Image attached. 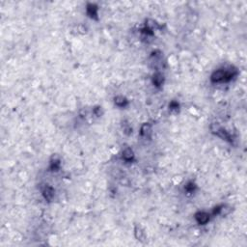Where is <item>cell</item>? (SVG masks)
Returning <instances> with one entry per match:
<instances>
[{"label":"cell","mask_w":247,"mask_h":247,"mask_svg":"<svg viewBox=\"0 0 247 247\" xmlns=\"http://www.w3.org/2000/svg\"><path fill=\"white\" fill-rule=\"evenodd\" d=\"M140 133L144 138H151L152 135V126L150 124H144V125L141 127Z\"/></svg>","instance_id":"277c9868"},{"label":"cell","mask_w":247,"mask_h":247,"mask_svg":"<svg viewBox=\"0 0 247 247\" xmlns=\"http://www.w3.org/2000/svg\"><path fill=\"white\" fill-rule=\"evenodd\" d=\"M195 219L200 225H205L209 221V214L205 211H199L195 214Z\"/></svg>","instance_id":"7a4b0ae2"},{"label":"cell","mask_w":247,"mask_h":247,"mask_svg":"<svg viewBox=\"0 0 247 247\" xmlns=\"http://www.w3.org/2000/svg\"><path fill=\"white\" fill-rule=\"evenodd\" d=\"M60 159L57 157V156H53L52 157V159L50 160V169L51 171H58V169L60 168Z\"/></svg>","instance_id":"52a82bcc"},{"label":"cell","mask_w":247,"mask_h":247,"mask_svg":"<svg viewBox=\"0 0 247 247\" xmlns=\"http://www.w3.org/2000/svg\"><path fill=\"white\" fill-rule=\"evenodd\" d=\"M114 102L117 105V106H120V107H123V106H126V104L128 103V101L125 97L123 96H117L115 97V99H114Z\"/></svg>","instance_id":"30bf717a"},{"label":"cell","mask_w":247,"mask_h":247,"mask_svg":"<svg viewBox=\"0 0 247 247\" xmlns=\"http://www.w3.org/2000/svg\"><path fill=\"white\" fill-rule=\"evenodd\" d=\"M93 112H94V114H95V116H97V117H101V116L102 115V114H103L102 108H101V106H97V107H95L94 110H93Z\"/></svg>","instance_id":"4fadbf2b"},{"label":"cell","mask_w":247,"mask_h":247,"mask_svg":"<svg viewBox=\"0 0 247 247\" xmlns=\"http://www.w3.org/2000/svg\"><path fill=\"white\" fill-rule=\"evenodd\" d=\"M170 109L173 111V110H178L179 109V103L178 102H176V101H172L170 103Z\"/></svg>","instance_id":"2e32d148"},{"label":"cell","mask_w":247,"mask_h":247,"mask_svg":"<svg viewBox=\"0 0 247 247\" xmlns=\"http://www.w3.org/2000/svg\"><path fill=\"white\" fill-rule=\"evenodd\" d=\"M194 189H195V184H194L193 182H188L186 185H185V190L189 193H192L194 191Z\"/></svg>","instance_id":"5bb4252c"},{"label":"cell","mask_w":247,"mask_h":247,"mask_svg":"<svg viewBox=\"0 0 247 247\" xmlns=\"http://www.w3.org/2000/svg\"><path fill=\"white\" fill-rule=\"evenodd\" d=\"M87 13L91 17H97V16H98V8L94 4H88Z\"/></svg>","instance_id":"ba28073f"},{"label":"cell","mask_w":247,"mask_h":247,"mask_svg":"<svg viewBox=\"0 0 247 247\" xmlns=\"http://www.w3.org/2000/svg\"><path fill=\"white\" fill-rule=\"evenodd\" d=\"M225 74H226V70H217L215 72L211 74V81L216 83V82H221L224 81V77H225Z\"/></svg>","instance_id":"6da1fadb"},{"label":"cell","mask_w":247,"mask_h":247,"mask_svg":"<svg viewBox=\"0 0 247 247\" xmlns=\"http://www.w3.org/2000/svg\"><path fill=\"white\" fill-rule=\"evenodd\" d=\"M134 236L136 237V240H138L139 241H144L145 239H146V235H145V232L142 228L140 226H136L134 228Z\"/></svg>","instance_id":"5b68a950"},{"label":"cell","mask_w":247,"mask_h":247,"mask_svg":"<svg viewBox=\"0 0 247 247\" xmlns=\"http://www.w3.org/2000/svg\"><path fill=\"white\" fill-rule=\"evenodd\" d=\"M42 192H43V198H45L47 201H51L54 197V190L51 186H49V185H45Z\"/></svg>","instance_id":"3957f363"},{"label":"cell","mask_w":247,"mask_h":247,"mask_svg":"<svg viewBox=\"0 0 247 247\" xmlns=\"http://www.w3.org/2000/svg\"><path fill=\"white\" fill-rule=\"evenodd\" d=\"M231 210L232 209L230 207H228V206H220V209H219V214L220 215H222V216H225V215H228L229 213H231Z\"/></svg>","instance_id":"8fae6325"},{"label":"cell","mask_w":247,"mask_h":247,"mask_svg":"<svg viewBox=\"0 0 247 247\" xmlns=\"http://www.w3.org/2000/svg\"><path fill=\"white\" fill-rule=\"evenodd\" d=\"M123 158L126 161H131L134 158V154L133 151L130 148H126L123 151Z\"/></svg>","instance_id":"8992f818"},{"label":"cell","mask_w":247,"mask_h":247,"mask_svg":"<svg viewBox=\"0 0 247 247\" xmlns=\"http://www.w3.org/2000/svg\"><path fill=\"white\" fill-rule=\"evenodd\" d=\"M163 81H164V77L161 74H155L154 76H153V82L155 86L159 87L163 84Z\"/></svg>","instance_id":"9c48e42d"},{"label":"cell","mask_w":247,"mask_h":247,"mask_svg":"<svg viewBox=\"0 0 247 247\" xmlns=\"http://www.w3.org/2000/svg\"><path fill=\"white\" fill-rule=\"evenodd\" d=\"M123 130H124V132H125L126 134H130L131 132H132V128L128 126V125H125L123 127Z\"/></svg>","instance_id":"9a60e30c"},{"label":"cell","mask_w":247,"mask_h":247,"mask_svg":"<svg viewBox=\"0 0 247 247\" xmlns=\"http://www.w3.org/2000/svg\"><path fill=\"white\" fill-rule=\"evenodd\" d=\"M221 129V126L219 125L218 123H213L210 125V130H211V132H213V133H214V134H217V132Z\"/></svg>","instance_id":"7c38bea8"}]
</instances>
